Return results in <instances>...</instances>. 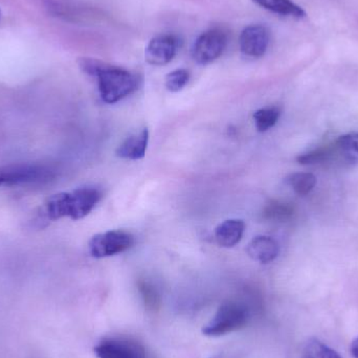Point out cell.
I'll use <instances>...</instances> for the list:
<instances>
[{
    "instance_id": "6da1fadb",
    "label": "cell",
    "mask_w": 358,
    "mask_h": 358,
    "mask_svg": "<svg viewBox=\"0 0 358 358\" xmlns=\"http://www.w3.org/2000/svg\"><path fill=\"white\" fill-rule=\"evenodd\" d=\"M80 69L96 78L101 98L107 104H115L138 90V79L128 69L92 58L78 61Z\"/></svg>"
},
{
    "instance_id": "7a4b0ae2",
    "label": "cell",
    "mask_w": 358,
    "mask_h": 358,
    "mask_svg": "<svg viewBox=\"0 0 358 358\" xmlns=\"http://www.w3.org/2000/svg\"><path fill=\"white\" fill-rule=\"evenodd\" d=\"M102 197V191L92 185L78 187L73 192L55 194L44 202L40 215L44 221L59 220L65 217L79 220L87 216Z\"/></svg>"
},
{
    "instance_id": "3957f363",
    "label": "cell",
    "mask_w": 358,
    "mask_h": 358,
    "mask_svg": "<svg viewBox=\"0 0 358 358\" xmlns=\"http://www.w3.org/2000/svg\"><path fill=\"white\" fill-rule=\"evenodd\" d=\"M58 176L56 166L48 163H15L0 167V187L46 185Z\"/></svg>"
},
{
    "instance_id": "277c9868",
    "label": "cell",
    "mask_w": 358,
    "mask_h": 358,
    "mask_svg": "<svg viewBox=\"0 0 358 358\" xmlns=\"http://www.w3.org/2000/svg\"><path fill=\"white\" fill-rule=\"evenodd\" d=\"M248 311L243 305L227 302L221 305L216 315L204 326L202 332L210 338L227 336L245 327L248 322Z\"/></svg>"
},
{
    "instance_id": "5b68a950",
    "label": "cell",
    "mask_w": 358,
    "mask_h": 358,
    "mask_svg": "<svg viewBox=\"0 0 358 358\" xmlns=\"http://www.w3.org/2000/svg\"><path fill=\"white\" fill-rule=\"evenodd\" d=\"M134 243L136 239L131 233L117 229L94 236L88 243V248L92 257L101 259L122 254L130 250Z\"/></svg>"
},
{
    "instance_id": "8992f818",
    "label": "cell",
    "mask_w": 358,
    "mask_h": 358,
    "mask_svg": "<svg viewBox=\"0 0 358 358\" xmlns=\"http://www.w3.org/2000/svg\"><path fill=\"white\" fill-rule=\"evenodd\" d=\"M227 45V36L222 29H208L194 42L192 57L198 64H210L223 54Z\"/></svg>"
},
{
    "instance_id": "52a82bcc",
    "label": "cell",
    "mask_w": 358,
    "mask_h": 358,
    "mask_svg": "<svg viewBox=\"0 0 358 358\" xmlns=\"http://www.w3.org/2000/svg\"><path fill=\"white\" fill-rule=\"evenodd\" d=\"M271 42V33L262 24L248 25L239 38L240 50L248 58L258 59L264 56Z\"/></svg>"
},
{
    "instance_id": "ba28073f",
    "label": "cell",
    "mask_w": 358,
    "mask_h": 358,
    "mask_svg": "<svg viewBox=\"0 0 358 358\" xmlns=\"http://www.w3.org/2000/svg\"><path fill=\"white\" fill-rule=\"evenodd\" d=\"M178 48L179 39L176 36L169 34L157 36L147 45L145 58L149 64L163 66L173 60Z\"/></svg>"
},
{
    "instance_id": "9c48e42d",
    "label": "cell",
    "mask_w": 358,
    "mask_h": 358,
    "mask_svg": "<svg viewBox=\"0 0 358 358\" xmlns=\"http://www.w3.org/2000/svg\"><path fill=\"white\" fill-rule=\"evenodd\" d=\"M98 358H146L145 351L136 343L123 340H105L94 348Z\"/></svg>"
},
{
    "instance_id": "30bf717a",
    "label": "cell",
    "mask_w": 358,
    "mask_h": 358,
    "mask_svg": "<svg viewBox=\"0 0 358 358\" xmlns=\"http://www.w3.org/2000/svg\"><path fill=\"white\" fill-rule=\"evenodd\" d=\"M246 252L250 258L256 262L267 264L277 258L280 252V246L279 243L269 236H257L248 243Z\"/></svg>"
},
{
    "instance_id": "8fae6325",
    "label": "cell",
    "mask_w": 358,
    "mask_h": 358,
    "mask_svg": "<svg viewBox=\"0 0 358 358\" xmlns=\"http://www.w3.org/2000/svg\"><path fill=\"white\" fill-rule=\"evenodd\" d=\"M149 142V131L147 128L141 130L138 134L128 136L117 149V155L123 159L138 161L146 155Z\"/></svg>"
},
{
    "instance_id": "7c38bea8",
    "label": "cell",
    "mask_w": 358,
    "mask_h": 358,
    "mask_svg": "<svg viewBox=\"0 0 358 358\" xmlns=\"http://www.w3.org/2000/svg\"><path fill=\"white\" fill-rule=\"evenodd\" d=\"M245 231V223L241 219H229L215 229V240L221 248H231L241 241Z\"/></svg>"
},
{
    "instance_id": "4fadbf2b",
    "label": "cell",
    "mask_w": 358,
    "mask_h": 358,
    "mask_svg": "<svg viewBox=\"0 0 358 358\" xmlns=\"http://www.w3.org/2000/svg\"><path fill=\"white\" fill-rule=\"evenodd\" d=\"M254 2L261 8L280 16L296 19H302L306 16L305 10L292 0H254Z\"/></svg>"
},
{
    "instance_id": "5bb4252c",
    "label": "cell",
    "mask_w": 358,
    "mask_h": 358,
    "mask_svg": "<svg viewBox=\"0 0 358 358\" xmlns=\"http://www.w3.org/2000/svg\"><path fill=\"white\" fill-rule=\"evenodd\" d=\"M334 151H336L338 155H340L343 161L346 162V163H358L357 132H353V134H345V136H340V138L336 140Z\"/></svg>"
},
{
    "instance_id": "9a60e30c",
    "label": "cell",
    "mask_w": 358,
    "mask_h": 358,
    "mask_svg": "<svg viewBox=\"0 0 358 358\" xmlns=\"http://www.w3.org/2000/svg\"><path fill=\"white\" fill-rule=\"evenodd\" d=\"M286 182L292 187L296 195L306 196L317 185V178L313 173H294L286 178Z\"/></svg>"
},
{
    "instance_id": "2e32d148",
    "label": "cell",
    "mask_w": 358,
    "mask_h": 358,
    "mask_svg": "<svg viewBox=\"0 0 358 358\" xmlns=\"http://www.w3.org/2000/svg\"><path fill=\"white\" fill-rule=\"evenodd\" d=\"M281 115V111L278 107H265L259 109L254 113L255 125L259 132L268 131L277 124Z\"/></svg>"
},
{
    "instance_id": "e0dca14e",
    "label": "cell",
    "mask_w": 358,
    "mask_h": 358,
    "mask_svg": "<svg viewBox=\"0 0 358 358\" xmlns=\"http://www.w3.org/2000/svg\"><path fill=\"white\" fill-rule=\"evenodd\" d=\"M292 214H294V208L292 206L277 200L269 202L263 210V217L267 220L285 221L288 220Z\"/></svg>"
},
{
    "instance_id": "ac0fdd59",
    "label": "cell",
    "mask_w": 358,
    "mask_h": 358,
    "mask_svg": "<svg viewBox=\"0 0 358 358\" xmlns=\"http://www.w3.org/2000/svg\"><path fill=\"white\" fill-rule=\"evenodd\" d=\"M302 358H342L336 350L317 340H310L305 346Z\"/></svg>"
},
{
    "instance_id": "d6986e66",
    "label": "cell",
    "mask_w": 358,
    "mask_h": 358,
    "mask_svg": "<svg viewBox=\"0 0 358 358\" xmlns=\"http://www.w3.org/2000/svg\"><path fill=\"white\" fill-rule=\"evenodd\" d=\"M189 80V73L187 69H176L168 73L165 80L167 90L171 92H178L187 85Z\"/></svg>"
},
{
    "instance_id": "ffe728a7",
    "label": "cell",
    "mask_w": 358,
    "mask_h": 358,
    "mask_svg": "<svg viewBox=\"0 0 358 358\" xmlns=\"http://www.w3.org/2000/svg\"><path fill=\"white\" fill-rule=\"evenodd\" d=\"M330 155H331L330 149H319V150L310 151V152L300 155L296 161L301 165H315V164L327 161Z\"/></svg>"
},
{
    "instance_id": "44dd1931",
    "label": "cell",
    "mask_w": 358,
    "mask_h": 358,
    "mask_svg": "<svg viewBox=\"0 0 358 358\" xmlns=\"http://www.w3.org/2000/svg\"><path fill=\"white\" fill-rule=\"evenodd\" d=\"M351 355L355 358H358V338L353 341L350 347Z\"/></svg>"
},
{
    "instance_id": "7402d4cb",
    "label": "cell",
    "mask_w": 358,
    "mask_h": 358,
    "mask_svg": "<svg viewBox=\"0 0 358 358\" xmlns=\"http://www.w3.org/2000/svg\"><path fill=\"white\" fill-rule=\"evenodd\" d=\"M0 17H1V12H0Z\"/></svg>"
}]
</instances>
